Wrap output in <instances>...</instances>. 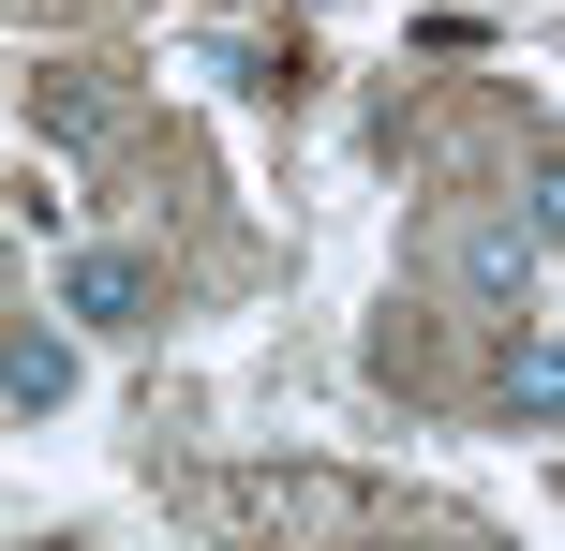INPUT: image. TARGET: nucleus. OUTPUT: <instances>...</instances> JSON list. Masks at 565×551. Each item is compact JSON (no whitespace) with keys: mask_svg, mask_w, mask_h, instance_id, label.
Returning a JSON list of instances; mask_svg holds the SVG:
<instances>
[{"mask_svg":"<svg viewBox=\"0 0 565 551\" xmlns=\"http://www.w3.org/2000/svg\"><path fill=\"white\" fill-rule=\"evenodd\" d=\"M60 314H75V328H135V314H149V268H135V254H75Z\"/></svg>","mask_w":565,"mask_h":551,"instance_id":"f03ea898","label":"nucleus"},{"mask_svg":"<svg viewBox=\"0 0 565 551\" xmlns=\"http://www.w3.org/2000/svg\"><path fill=\"white\" fill-rule=\"evenodd\" d=\"M0 403H75V343H45V328H15V343H0Z\"/></svg>","mask_w":565,"mask_h":551,"instance_id":"7ed1b4c3","label":"nucleus"},{"mask_svg":"<svg viewBox=\"0 0 565 551\" xmlns=\"http://www.w3.org/2000/svg\"><path fill=\"white\" fill-rule=\"evenodd\" d=\"M461 298H491V314H521V298H536V224H521V209L461 224Z\"/></svg>","mask_w":565,"mask_h":551,"instance_id":"f257e3e1","label":"nucleus"},{"mask_svg":"<svg viewBox=\"0 0 565 551\" xmlns=\"http://www.w3.org/2000/svg\"><path fill=\"white\" fill-rule=\"evenodd\" d=\"M507 403H521V433H551V403H565V358H551V328H521V358H507Z\"/></svg>","mask_w":565,"mask_h":551,"instance_id":"20e7f679","label":"nucleus"}]
</instances>
